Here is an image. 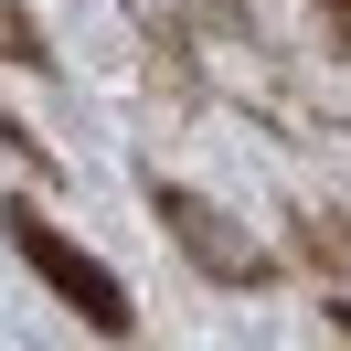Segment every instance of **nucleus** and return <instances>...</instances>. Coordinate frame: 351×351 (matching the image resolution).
Segmentation results:
<instances>
[{"label":"nucleus","mask_w":351,"mask_h":351,"mask_svg":"<svg viewBox=\"0 0 351 351\" xmlns=\"http://www.w3.org/2000/svg\"><path fill=\"white\" fill-rule=\"evenodd\" d=\"M160 223H171V234L192 245L213 277H234V287H256V277H266V256H256V245H223V234H213V213H202L192 192H160Z\"/></svg>","instance_id":"nucleus-2"},{"label":"nucleus","mask_w":351,"mask_h":351,"mask_svg":"<svg viewBox=\"0 0 351 351\" xmlns=\"http://www.w3.org/2000/svg\"><path fill=\"white\" fill-rule=\"evenodd\" d=\"M0 149H22V160H32V171H43V138H32V128H22V117H0Z\"/></svg>","instance_id":"nucleus-4"},{"label":"nucleus","mask_w":351,"mask_h":351,"mask_svg":"<svg viewBox=\"0 0 351 351\" xmlns=\"http://www.w3.org/2000/svg\"><path fill=\"white\" fill-rule=\"evenodd\" d=\"M0 223H11V245L32 256V277H43V287H53V298H64L86 330H107V341H128V330H138V308H128V287H117V266H96L86 245H64L43 213H32V202H11Z\"/></svg>","instance_id":"nucleus-1"},{"label":"nucleus","mask_w":351,"mask_h":351,"mask_svg":"<svg viewBox=\"0 0 351 351\" xmlns=\"http://www.w3.org/2000/svg\"><path fill=\"white\" fill-rule=\"evenodd\" d=\"M0 64H22V75H53V43H43V22H32L22 0H0Z\"/></svg>","instance_id":"nucleus-3"}]
</instances>
